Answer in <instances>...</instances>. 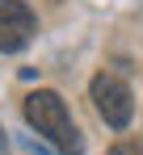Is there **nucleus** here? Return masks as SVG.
Returning <instances> with one entry per match:
<instances>
[{"label": "nucleus", "instance_id": "f257e3e1", "mask_svg": "<svg viewBox=\"0 0 143 155\" xmlns=\"http://www.w3.org/2000/svg\"><path fill=\"white\" fill-rule=\"evenodd\" d=\"M25 122L38 130L51 147H59L63 155H84V138H80V130H76V122H72V113H68V105H63L59 92H51V88L30 92L25 97Z\"/></svg>", "mask_w": 143, "mask_h": 155}, {"label": "nucleus", "instance_id": "f03ea898", "mask_svg": "<svg viewBox=\"0 0 143 155\" xmlns=\"http://www.w3.org/2000/svg\"><path fill=\"white\" fill-rule=\"evenodd\" d=\"M93 105L97 113L105 117V126H131V117H135V97H131V88H126V80L114 76V71H101L93 76Z\"/></svg>", "mask_w": 143, "mask_h": 155}, {"label": "nucleus", "instance_id": "7ed1b4c3", "mask_svg": "<svg viewBox=\"0 0 143 155\" xmlns=\"http://www.w3.org/2000/svg\"><path fill=\"white\" fill-rule=\"evenodd\" d=\"M34 13H30V4L21 0H0V51H21L25 42L34 38Z\"/></svg>", "mask_w": 143, "mask_h": 155}, {"label": "nucleus", "instance_id": "20e7f679", "mask_svg": "<svg viewBox=\"0 0 143 155\" xmlns=\"http://www.w3.org/2000/svg\"><path fill=\"white\" fill-rule=\"evenodd\" d=\"M110 155H139V147H131V143H118V147H110Z\"/></svg>", "mask_w": 143, "mask_h": 155}, {"label": "nucleus", "instance_id": "39448f33", "mask_svg": "<svg viewBox=\"0 0 143 155\" xmlns=\"http://www.w3.org/2000/svg\"><path fill=\"white\" fill-rule=\"evenodd\" d=\"M0 151H4V134H0Z\"/></svg>", "mask_w": 143, "mask_h": 155}]
</instances>
